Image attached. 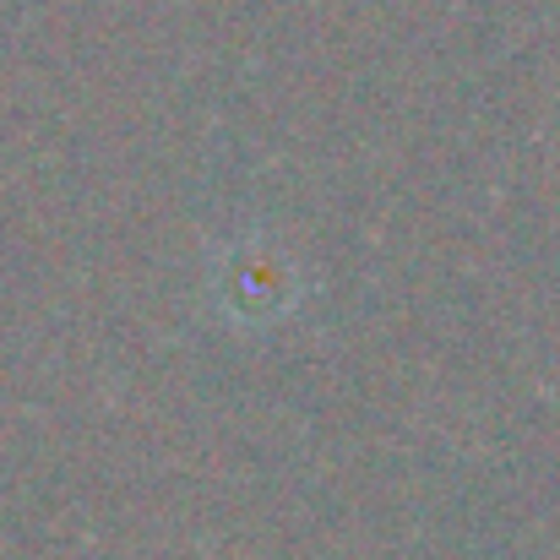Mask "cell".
<instances>
[{
    "mask_svg": "<svg viewBox=\"0 0 560 560\" xmlns=\"http://www.w3.org/2000/svg\"><path fill=\"white\" fill-rule=\"evenodd\" d=\"M212 305L234 322V327H267L278 316H289L300 305V272L294 256L261 234L234 240L229 250H218L212 261Z\"/></svg>",
    "mask_w": 560,
    "mask_h": 560,
    "instance_id": "obj_1",
    "label": "cell"
}]
</instances>
